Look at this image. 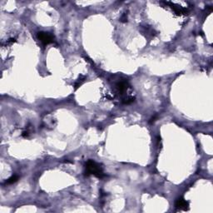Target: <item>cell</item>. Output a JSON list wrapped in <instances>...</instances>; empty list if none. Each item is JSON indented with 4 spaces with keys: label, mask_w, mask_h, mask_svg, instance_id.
Here are the masks:
<instances>
[{
    "label": "cell",
    "mask_w": 213,
    "mask_h": 213,
    "mask_svg": "<svg viewBox=\"0 0 213 213\" xmlns=\"http://www.w3.org/2000/svg\"><path fill=\"white\" fill-rule=\"evenodd\" d=\"M85 173L87 176L93 175L98 178H103L105 174L103 173L102 168L98 163L93 160H88L85 165Z\"/></svg>",
    "instance_id": "6da1fadb"
},
{
    "label": "cell",
    "mask_w": 213,
    "mask_h": 213,
    "mask_svg": "<svg viewBox=\"0 0 213 213\" xmlns=\"http://www.w3.org/2000/svg\"><path fill=\"white\" fill-rule=\"evenodd\" d=\"M37 38L40 40V42L43 43V45H48L49 43H53L54 37L50 34L49 33L46 32H39L37 33Z\"/></svg>",
    "instance_id": "7a4b0ae2"
},
{
    "label": "cell",
    "mask_w": 213,
    "mask_h": 213,
    "mask_svg": "<svg viewBox=\"0 0 213 213\" xmlns=\"http://www.w3.org/2000/svg\"><path fill=\"white\" fill-rule=\"evenodd\" d=\"M175 206L178 210L186 211L188 210V207H189V202L187 201H186L184 198H182V197H180L176 201Z\"/></svg>",
    "instance_id": "3957f363"
},
{
    "label": "cell",
    "mask_w": 213,
    "mask_h": 213,
    "mask_svg": "<svg viewBox=\"0 0 213 213\" xmlns=\"http://www.w3.org/2000/svg\"><path fill=\"white\" fill-rule=\"evenodd\" d=\"M166 4H168V5H170V7L172 8L173 10L175 11L177 14H179V15H181V14H186V9H184L183 8H181V6L177 5V4H175V3H169V2H167V3H165Z\"/></svg>",
    "instance_id": "277c9868"
},
{
    "label": "cell",
    "mask_w": 213,
    "mask_h": 213,
    "mask_svg": "<svg viewBox=\"0 0 213 213\" xmlns=\"http://www.w3.org/2000/svg\"><path fill=\"white\" fill-rule=\"evenodd\" d=\"M129 87V84H128V81L126 80H122V81H119L118 83H117V88L118 89L120 93H123L125 92L128 88Z\"/></svg>",
    "instance_id": "5b68a950"
},
{
    "label": "cell",
    "mask_w": 213,
    "mask_h": 213,
    "mask_svg": "<svg viewBox=\"0 0 213 213\" xmlns=\"http://www.w3.org/2000/svg\"><path fill=\"white\" fill-rule=\"evenodd\" d=\"M19 176H17V175H13V176H12L10 177V178H8L7 181H6V184H13L14 183V182H16L18 180H19Z\"/></svg>",
    "instance_id": "8992f818"
},
{
    "label": "cell",
    "mask_w": 213,
    "mask_h": 213,
    "mask_svg": "<svg viewBox=\"0 0 213 213\" xmlns=\"http://www.w3.org/2000/svg\"><path fill=\"white\" fill-rule=\"evenodd\" d=\"M121 21L122 22H126L128 21V18H127V16H126V14H124L123 17H122V19H121Z\"/></svg>",
    "instance_id": "52a82bcc"
},
{
    "label": "cell",
    "mask_w": 213,
    "mask_h": 213,
    "mask_svg": "<svg viewBox=\"0 0 213 213\" xmlns=\"http://www.w3.org/2000/svg\"><path fill=\"white\" fill-rule=\"evenodd\" d=\"M22 136L24 137H28V131H25V132H24V133H23V134H22Z\"/></svg>",
    "instance_id": "ba28073f"
}]
</instances>
